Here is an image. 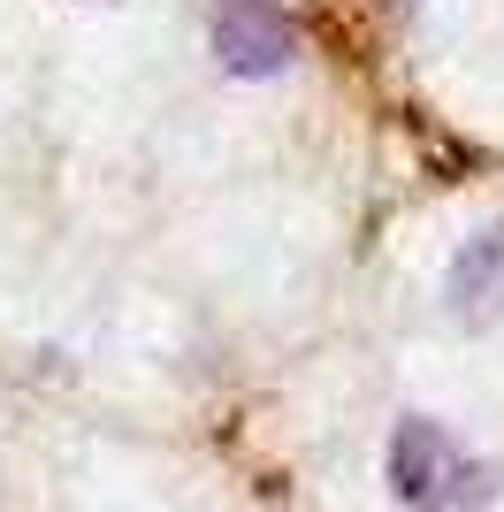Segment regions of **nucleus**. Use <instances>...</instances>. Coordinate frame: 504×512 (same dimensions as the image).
<instances>
[{"label":"nucleus","instance_id":"3","mask_svg":"<svg viewBox=\"0 0 504 512\" xmlns=\"http://www.w3.org/2000/svg\"><path fill=\"white\" fill-rule=\"evenodd\" d=\"M451 314L459 321H497L504 314V230H482V237H466L459 260H451Z\"/></svg>","mask_w":504,"mask_h":512},{"label":"nucleus","instance_id":"1","mask_svg":"<svg viewBox=\"0 0 504 512\" xmlns=\"http://www.w3.org/2000/svg\"><path fill=\"white\" fill-rule=\"evenodd\" d=\"M489 482H497V467H482V459H466L451 436H443V421H428V413H405L398 436H390V490H398L405 512H451V505H482Z\"/></svg>","mask_w":504,"mask_h":512},{"label":"nucleus","instance_id":"2","mask_svg":"<svg viewBox=\"0 0 504 512\" xmlns=\"http://www.w3.org/2000/svg\"><path fill=\"white\" fill-rule=\"evenodd\" d=\"M214 54L230 77H275V69H291L298 31L275 0H222L214 8Z\"/></svg>","mask_w":504,"mask_h":512}]
</instances>
